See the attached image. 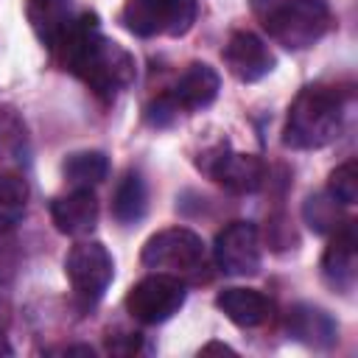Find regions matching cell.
I'll return each mask as SVG.
<instances>
[{
    "instance_id": "e0dca14e",
    "label": "cell",
    "mask_w": 358,
    "mask_h": 358,
    "mask_svg": "<svg viewBox=\"0 0 358 358\" xmlns=\"http://www.w3.org/2000/svg\"><path fill=\"white\" fill-rule=\"evenodd\" d=\"M145 207H148V190H145L143 176L137 171H126L115 187V196H112L115 221L123 227H131L145 215Z\"/></svg>"
},
{
    "instance_id": "3957f363",
    "label": "cell",
    "mask_w": 358,
    "mask_h": 358,
    "mask_svg": "<svg viewBox=\"0 0 358 358\" xmlns=\"http://www.w3.org/2000/svg\"><path fill=\"white\" fill-rule=\"evenodd\" d=\"M255 14L266 34L288 50L313 48L330 31V8L324 0H255Z\"/></svg>"
},
{
    "instance_id": "30bf717a",
    "label": "cell",
    "mask_w": 358,
    "mask_h": 358,
    "mask_svg": "<svg viewBox=\"0 0 358 358\" xmlns=\"http://www.w3.org/2000/svg\"><path fill=\"white\" fill-rule=\"evenodd\" d=\"M221 59H224V67L243 84H255L274 70L271 48L252 31H235L224 45Z\"/></svg>"
},
{
    "instance_id": "6da1fadb",
    "label": "cell",
    "mask_w": 358,
    "mask_h": 358,
    "mask_svg": "<svg viewBox=\"0 0 358 358\" xmlns=\"http://www.w3.org/2000/svg\"><path fill=\"white\" fill-rule=\"evenodd\" d=\"M50 50L67 73L81 78L103 101H112L120 90H126L137 73L131 53L103 36L98 17L90 11L73 14Z\"/></svg>"
},
{
    "instance_id": "7c38bea8",
    "label": "cell",
    "mask_w": 358,
    "mask_h": 358,
    "mask_svg": "<svg viewBox=\"0 0 358 358\" xmlns=\"http://www.w3.org/2000/svg\"><path fill=\"white\" fill-rule=\"evenodd\" d=\"M322 277L341 294L352 291L355 277H358V252H355V227H352V221H344L333 232V241L322 255Z\"/></svg>"
},
{
    "instance_id": "ac0fdd59",
    "label": "cell",
    "mask_w": 358,
    "mask_h": 358,
    "mask_svg": "<svg viewBox=\"0 0 358 358\" xmlns=\"http://www.w3.org/2000/svg\"><path fill=\"white\" fill-rule=\"evenodd\" d=\"M62 173L73 187H95L106 179L109 173V159L103 151L87 148V151H76L62 162Z\"/></svg>"
},
{
    "instance_id": "9c48e42d",
    "label": "cell",
    "mask_w": 358,
    "mask_h": 358,
    "mask_svg": "<svg viewBox=\"0 0 358 358\" xmlns=\"http://www.w3.org/2000/svg\"><path fill=\"white\" fill-rule=\"evenodd\" d=\"M215 263L224 274L232 277H255L263 263L260 235L252 221H232L227 224L213 243Z\"/></svg>"
},
{
    "instance_id": "44dd1931",
    "label": "cell",
    "mask_w": 358,
    "mask_h": 358,
    "mask_svg": "<svg viewBox=\"0 0 358 358\" xmlns=\"http://www.w3.org/2000/svg\"><path fill=\"white\" fill-rule=\"evenodd\" d=\"M341 207L330 193H316V196H308L305 199V207H302V218L305 224L313 229V232H336L341 224H344V215H341Z\"/></svg>"
},
{
    "instance_id": "5bb4252c",
    "label": "cell",
    "mask_w": 358,
    "mask_h": 358,
    "mask_svg": "<svg viewBox=\"0 0 358 358\" xmlns=\"http://www.w3.org/2000/svg\"><path fill=\"white\" fill-rule=\"evenodd\" d=\"M285 330L294 341H302L308 347H316V350H327L338 341V324L336 319L316 308V305H294L285 316Z\"/></svg>"
},
{
    "instance_id": "7402d4cb",
    "label": "cell",
    "mask_w": 358,
    "mask_h": 358,
    "mask_svg": "<svg viewBox=\"0 0 358 358\" xmlns=\"http://www.w3.org/2000/svg\"><path fill=\"white\" fill-rule=\"evenodd\" d=\"M327 193H330L338 204H344V207L355 204V199H358V162H355V159L341 162V165L330 173Z\"/></svg>"
},
{
    "instance_id": "5b68a950",
    "label": "cell",
    "mask_w": 358,
    "mask_h": 358,
    "mask_svg": "<svg viewBox=\"0 0 358 358\" xmlns=\"http://www.w3.org/2000/svg\"><path fill=\"white\" fill-rule=\"evenodd\" d=\"M143 263L165 274H193L204 266V241L187 227L154 232L143 246Z\"/></svg>"
},
{
    "instance_id": "2e32d148",
    "label": "cell",
    "mask_w": 358,
    "mask_h": 358,
    "mask_svg": "<svg viewBox=\"0 0 358 358\" xmlns=\"http://www.w3.org/2000/svg\"><path fill=\"white\" fill-rule=\"evenodd\" d=\"M25 11H28V22H31L34 34L39 36V42L45 48L56 45V39L62 36V31L67 28V22L73 17L70 0H28Z\"/></svg>"
},
{
    "instance_id": "ba28073f",
    "label": "cell",
    "mask_w": 358,
    "mask_h": 358,
    "mask_svg": "<svg viewBox=\"0 0 358 358\" xmlns=\"http://www.w3.org/2000/svg\"><path fill=\"white\" fill-rule=\"evenodd\" d=\"M64 274H67L76 296H81L84 302L92 305L109 288L112 274H115V263H112V255L106 252L103 243H98V241H81V243H76L67 252V257H64Z\"/></svg>"
},
{
    "instance_id": "52a82bcc",
    "label": "cell",
    "mask_w": 358,
    "mask_h": 358,
    "mask_svg": "<svg viewBox=\"0 0 358 358\" xmlns=\"http://www.w3.org/2000/svg\"><path fill=\"white\" fill-rule=\"evenodd\" d=\"M199 168L215 185H221L224 190L238 193V196L255 193L266 182V165H263V159L255 157V154L232 151L227 143L204 151L201 159H199Z\"/></svg>"
},
{
    "instance_id": "484cf974",
    "label": "cell",
    "mask_w": 358,
    "mask_h": 358,
    "mask_svg": "<svg viewBox=\"0 0 358 358\" xmlns=\"http://www.w3.org/2000/svg\"><path fill=\"white\" fill-rule=\"evenodd\" d=\"M11 352H14V350H11V344H8V341H6V336L0 333V355H11Z\"/></svg>"
},
{
    "instance_id": "9a60e30c",
    "label": "cell",
    "mask_w": 358,
    "mask_h": 358,
    "mask_svg": "<svg viewBox=\"0 0 358 358\" xmlns=\"http://www.w3.org/2000/svg\"><path fill=\"white\" fill-rule=\"evenodd\" d=\"M215 308L238 327H260L271 316V299L255 288H224Z\"/></svg>"
},
{
    "instance_id": "7a4b0ae2",
    "label": "cell",
    "mask_w": 358,
    "mask_h": 358,
    "mask_svg": "<svg viewBox=\"0 0 358 358\" xmlns=\"http://www.w3.org/2000/svg\"><path fill=\"white\" fill-rule=\"evenodd\" d=\"M344 120V101L333 87L310 84L296 92L288 106L282 143L294 151H316L330 145Z\"/></svg>"
},
{
    "instance_id": "d6986e66",
    "label": "cell",
    "mask_w": 358,
    "mask_h": 358,
    "mask_svg": "<svg viewBox=\"0 0 358 358\" xmlns=\"http://www.w3.org/2000/svg\"><path fill=\"white\" fill-rule=\"evenodd\" d=\"M28 207V182L14 171H0V229L22 221Z\"/></svg>"
},
{
    "instance_id": "4fadbf2b",
    "label": "cell",
    "mask_w": 358,
    "mask_h": 358,
    "mask_svg": "<svg viewBox=\"0 0 358 358\" xmlns=\"http://www.w3.org/2000/svg\"><path fill=\"white\" fill-rule=\"evenodd\" d=\"M218 90H221V76L210 64L193 62L176 78V84L168 95L173 98L179 112H199V109H207L218 98Z\"/></svg>"
},
{
    "instance_id": "cb8c5ba5",
    "label": "cell",
    "mask_w": 358,
    "mask_h": 358,
    "mask_svg": "<svg viewBox=\"0 0 358 358\" xmlns=\"http://www.w3.org/2000/svg\"><path fill=\"white\" fill-rule=\"evenodd\" d=\"M59 355H87V358H92L95 355V350L92 347H87V344H73V347H62V350H56Z\"/></svg>"
},
{
    "instance_id": "8992f818",
    "label": "cell",
    "mask_w": 358,
    "mask_h": 358,
    "mask_svg": "<svg viewBox=\"0 0 358 358\" xmlns=\"http://www.w3.org/2000/svg\"><path fill=\"white\" fill-rule=\"evenodd\" d=\"M185 299H187L185 282L176 274L157 271V274H148L129 288L126 310L143 324H162L173 313H179Z\"/></svg>"
},
{
    "instance_id": "d4e9b609",
    "label": "cell",
    "mask_w": 358,
    "mask_h": 358,
    "mask_svg": "<svg viewBox=\"0 0 358 358\" xmlns=\"http://www.w3.org/2000/svg\"><path fill=\"white\" fill-rule=\"evenodd\" d=\"M201 352H232L227 344H207V347H201Z\"/></svg>"
},
{
    "instance_id": "603a6c76",
    "label": "cell",
    "mask_w": 358,
    "mask_h": 358,
    "mask_svg": "<svg viewBox=\"0 0 358 358\" xmlns=\"http://www.w3.org/2000/svg\"><path fill=\"white\" fill-rule=\"evenodd\" d=\"M176 115H179V106L173 103L171 95H159L157 101H151V103L145 106V120H148L151 126H157V129L171 126V123L176 120Z\"/></svg>"
},
{
    "instance_id": "277c9868",
    "label": "cell",
    "mask_w": 358,
    "mask_h": 358,
    "mask_svg": "<svg viewBox=\"0 0 358 358\" xmlns=\"http://www.w3.org/2000/svg\"><path fill=\"white\" fill-rule=\"evenodd\" d=\"M199 14L196 0H126L120 22L134 36H185Z\"/></svg>"
},
{
    "instance_id": "8fae6325",
    "label": "cell",
    "mask_w": 358,
    "mask_h": 358,
    "mask_svg": "<svg viewBox=\"0 0 358 358\" xmlns=\"http://www.w3.org/2000/svg\"><path fill=\"white\" fill-rule=\"evenodd\" d=\"M50 218L62 235L84 238L98 224V199L90 187H73L50 201Z\"/></svg>"
},
{
    "instance_id": "ffe728a7",
    "label": "cell",
    "mask_w": 358,
    "mask_h": 358,
    "mask_svg": "<svg viewBox=\"0 0 358 358\" xmlns=\"http://www.w3.org/2000/svg\"><path fill=\"white\" fill-rule=\"evenodd\" d=\"M28 151V126L20 112L0 103V159H22Z\"/></svg>"
}]
</instances>
